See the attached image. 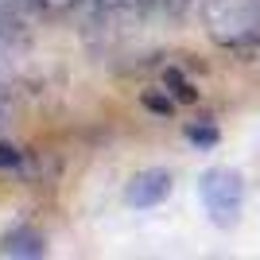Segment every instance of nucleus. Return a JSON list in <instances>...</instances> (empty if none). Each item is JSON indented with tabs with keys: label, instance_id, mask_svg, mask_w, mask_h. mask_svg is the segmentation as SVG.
Listing matches in <instances>:
<instances>
[{
	"label": "nucleus",
	"instance_id": "obj_2",
	"mask_svg": "<svg viewBox=\"0 0 260 260\" xmlns=\"http://www.w3.org/2000/svg\"><path fill=\"white\" fill-rule=\"evenodd\" d=\"M167 194H171V175L167 171H144V175H136L132 186H128V202L140 206V210L159 206Z\"/></svg>",
	"mask_w": 260,
	"mask_h": 260
},
{
	"label": "nucleus",
	"instance_id": "obj_6",
	"mask_svg": "<svg viewBox=\"0 0 260 260\" xmlns=\"http://www.w3.org/2000/svg\"><path fill=\"white\" fill-rule=\"evenodd\" d=\"M0 167H20V152L8 148V144H0Z\"/></svg>",
	"mask_w": 260,
	"mask_h": 260
},
{
	"label": "nucleus",
	"instance_id": "obj_4",
	"mask_svg": "<svg viewBox=\"0 0 260 260\" xmlns=\"http://www.w3.org/2000/svg\"><path fill=\"white\" fill-rule=\"evenodd\" d=\"M186 136H190L194 144H202V148L217 144V132H214V128H198V124H190V128H186Z\"/></svg>",
	"mask_w": 260,
	"mask_h": 260
},
{
	"label": "nucleus",
	"instance_id": "obj_1",
	"mask_svg": "<svg viewBox=\"0 0 260 260\" xmlns=\"http://www.w3.org/2000/svg\"><path fill=\"white\" fill-rule=\"evenodd\" d=\"M202 202L206 210L214 214L217 225H233L241 214V198H245V186H241V175L237 171H225V167H217V171H206L202 175Z\"/></svg>",
	"mask_w": 260,
	"mask_h": 260
},
{
	"label": "nucleus",
	"instance_id": "obj_3",
	"mask_svg": "<svg viewBox=\"0 0 260 260\" xmlns=\"http://www.w3.org/2000/svg\"><path fill=\"white\" fill-rule=\"evenodd\" d=\"M4 256H43L47 252V241L43 233H35V229H12L8 237H4Z\"/></svg>",
	"mask_w": 260,
	"mask_h": 260
},
{
	"label": "nucleus",
	"instance_id": "obj_5",
	"mask_svg": "<svg viewBox=\"0 0 260 260\" xmlns=\"http://www.w3.org/2000/svg\"><path fill=\"white\" fill-rule=\"evenodd\" d=\"M144 105L152 109V113H163V117H167V113H175L171 98H155V93H148V98H144Z\"/></svg>",
	"mask_w": 260,
	"mask_h": 260
}]
</instances>
